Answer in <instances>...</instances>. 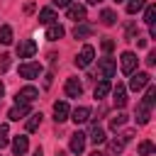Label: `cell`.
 Returning <instances> with one entry per match:
<instances>
[{
    "instance_id": "obj_1",
    "label": "cell",
    "mask_w": 156,
    "mask_h": 156,
    "mask_svg": "<svg viewBox=\"0 0 156 156\" xmlns=\"http://www.w3.org/2000/svg\"><path fill=\"white\" fill-rule=\"evenodd\" d=\"M115 71H117V61H115V58L105 56V58H100V61H98V73H100V78L110 80V78L115 76Z\"/></svg>"
},
{
    "instance_id": "obj_2",
    "label": "cell",
    "mask_w": 156,
    "mask_h": 156,
    "mask_svg": "<svg viewBox=\"0 0 156 156\" xmlns=\"http://www.w3.org/2000/svg\"><path fill=\"white\" fill-rule=\"evenodd\" d=\"M37 98H39V90H37L34 85H24V88L17 90V95H15L17 105H29V102H34Z\"/></svg>"
},
{
    "instance_id": "obj_3",
    "label": "cell",
    "mask_w": 156,
    "mask_h": 156,
    "mask_svg": "<svg viewBox=\"0 0 156 156\" xmlns=\"http://www.w3.org/2000/svg\"><path fill=\"white\" fill-rule=\"evenodd\" d=\"M136 54L134 51H124L122 56H119V68H122V73H127V76H132L134 73V68H136Z\"/></svg>"
},
{
    "instance_id": "obj_4",
    "label": "cell",
    "mask_w": 156,
    "mask_h": 156,
    "mask_svg": "<svg viewBox=\"0 0 156 156\" xmlns=\"http://www.w3.org/2000/svg\"><path fill=\"white\" fill-rule=\"evenodd\" d=\"M93 58H95V49H93L90 44H85V46L80 49V54L76 56V66H78V68H88V66L93 63Z\"/></svg>"
},
{
    "instance_id": "obj_5",
    "label": "cell",
    "mask_w": 156,
    "mask_h": 156,
    "mask_svg": "<svg viewBox=\"0 0 156 156\" xmlns=\"http://www.w3.org/2000/svg\"><path fill=\"white\" fill-rule=\"evenodd\" d=\"M34 54H37V41L34 39H22L17 44V56L20 58H32Z\"/></svg>"
},
{
    "instance_id": "obj_6",
    "label": "cell",
    "mask_w": 156,
    "mask_h": 156,
    "mask_svg": "<svg viewBox=\"0 0 156 156\" xmlns=\"http://www.w3.org/2000/svg\"><path fill=\"white\" fill-rule=\"evenodd\" d=\"M20 76L22 78H39L41 76V63H37V61L20 63Z\"/></svg>"
},
{
    "instance_id": "obj_7",
    "label": "cell",
    "mask_w": 156,
    "mask_h": 156,
    "mask_svg": "<svg viewBox=\"0 0 156 156\" xmlns=\"http://www.w3.org/2000/svg\"><path fill=\"white\" fill-rule=\"evenodd\" d=\"M149 83H151V76H149L146 71L132 73V78H129V88H132V90H141V88H146Z\"/></svg>"
},
{
    "instance_id": "obj_8",
    "label": "cell",
    "mask_w": 156,
    "mask_h": 156,
    "mask_svg": "<svg viewBox=\"0 0 156 156\" xmlns=\"http://www.w3.org/2000/svg\"><path fill=\"white\" fill-rule=\"evenodd\" d=\"M68 115H71V107H68V102L66 100H61V102H54V119L61 124V122H66L68 119Z\"/></svg>"
},
{
    "instance_id": "obj_9",
    "label": "cell",
    "mask_w": 156,
    "mask_h": 156,
    "mask_svg": "<svg viewBox=\"0 0 156 156\" xmlns=\"http://www.w3.org/2000/svg\"><path fill=\"white\" fill-rule=\"evenodd\" d=\"M66 15H68V20H73V22H83V20H85V7L78 5V2H71V5L66 7Z\"/></svg>"
},
{
    "instance_id": "obj_10",
    "label": "cell",
    "mask_w": 156,
    "mask_h": 156,
    "mask_svg": "<svg viewBox=\"0 0 156 156\" xmlns=\"http://www.w3.org/2000/svg\"><path fill=\"white\" fill-rule=\"evenodd\" d=\"M27 149H29V139L24 134H17L12 139V154L15 156H22V154H27Z\"/></svg>"
},
{
    "instance_id": "obj_11",
    "label": "cell",
    "mask_w": 156,
    "mask_h": 156,
    "mask_svg": "<svg viewBox=\"0 0 156 156\" xmlns=\"http://www.w3.org/2000/svg\"><path fill=\"white\" fill-rule=\"evenodd\" d=\"M112 95H115V98H112V100H115V107L122 110V107L127 105V88H124L122 83H117V85L112 88Z\"/></svg>"
},
{
    "instance_id": "obj_12",
    "label": "cell",
    "mask_w": 156,
    "mask_h": 156,
    "mask_svg": "<svg viewBox=\"0 0 156 156\" xmlns=\"http://www.w3.org/2000/svg\"><path fill=\"white\" fill-rule=\"evenodd\" d=\"M90 115H93V112H90V107L80 105V107H76V110H73V112H71L68 117H71V119H73L76 124H83V122H88V119H90Z\"/></svg>"
},
{
    "instance_id": "obj_13",
    "label": "cell",
    "mask_w": 156,
    "mask_h": 156,
    "mask_svg": "<svg viewBox=\"0 0 156 156\" xmlns=\"http://www.w3.org/2000/svg\"><path fill=\"white\" fill-rule=\"evenodd\" d=\"M71 151L78 156V154H83V149H85V134L83 132H76V134H71Z\"/></svg>"
},
{
    "instance_id": "obj_14",
    "label": "cell",
    "mask_w": 156,
    "mask_h": 156,
    "mask_svg": "<svg viewBox=\"0 0 156 156\" xmlns=\"http://www.w3.org/2000/svg\"><path fill=\"white\" fill-rule=\"evenodd\" d=\"M80 93H83V83L78 78H68L66 80V95L68 98H80Z\"/></svg>"
},
{
    "instance_id": "obj_15",
    "label": "cell",
    "mask_w": 156,
    "mask_h": 156,
    "mask_svg": "<svg viewBox=\"0 0 156 156\" xmlns=\"http://www.w3.org/2000/svg\"><path fill=\"white\" fill-rule=\"evenodd\" d=\"M93 32H95L93 24H88V22H78L76 29H73V37H76V39H85V37H90Z\"/></svg>"
},
{
    "instance_id": "obj_16",
    "label": "cell",
    "mask_w": 156,
    "mask_h": 156,
    "mask_svg": "<svg viewBox=\"0 0 156 156\" xmlns=\"http://www.w3.org/2000/svg\"><path fill=\"white\" fill-rule=\"evenodd\" d=\"M29 115V105H15L10 112H7V117L12 119V122H20V119H24Z\"/></svg>"
},
{
    "instance_id": "obj_17",
    "label": "cell",
    "mask_w": 156,
    "mask_h": 156,
    "mask_svg": "<svg viewBox=\"0 0 156 156\" xmlns=\"http://www.w3.org/2000/svg\"><path fill=\"white\" fill-rule=\"evenodd\" d=\"M63 34H66V29H63V27H61L58 22L49 24V29H46V39H49V41H58V39L63 37Z\"/></svg>"
},
{
    "instance_id": "obj_18",
    "label": "cell",
    "mask_w": 156,
    "mask_h": 156,
    "mask_svg": "<svg viewBox=\"0 0 156 156\" xmlns=\"http://www.w3.org/2000/svg\"><path fill=\"white\" fill-rule=\"evenodd\" d=\"M85 139H90L93 144H102L107 136H105V129H102L100 124H93V127H90V134H88Z\"/></svg>"
},
{
    "instance_id": "obj_19",
    "label": "cell",
    "mask_w": 156,
    "mask_h": 156,
    "mask_svg": "<svg viewBox=\"0 0 156 156\" xmlns=\"http://www.w3.org/2000/svg\"><path fill=\"white\" fill-rule=\"evenodd\" d=\"M149 117H151V107H146L144 102H139V107H136V124H146Z\"/></svg>"
},
{
    "instance_id": "obj_20",
    "label": "cell",
    "mask_w": 156,
    "mask_h": 156,
    "mask_svg": "<svg viewBox=\"0 0 156 156\" xmlns=\"http://www.w3.org/2000/svg\"><path fill=\"white\" fill-rule=\"evenodd\" d=\"M54 20H56L54 7H44V10H39V22H41V24H54Z\"/></svg>"
},
{
    "instance_id": "obj_21",
    "label": "cell",
    "mask_w": 156,
    "mask_h": 156,
    "mask_svg": "<svg viewBox=\"0 0 156 156\" xmlns=\"http://www.w3.org/2000/svg\"><path fill=\"white\" fill-rule=\"evenodd\" d=\"M100 22H102L105 27H112V24L117 22V12H115V10H102V12H100Z\"/></svg>"
},
{
    "instance_id": "obj_22",
    "label": "cell",
    "mask_w": 156,
    "mask_h": 156,
    "mask_svg": "<svg viewBox=\"0 0 156 156\" xmlns=\"http://www.w3.org/2000/svg\"><path fill=\"white\" fill-rule=\"evenodd\" d=\"M110 90H112L110 80H105V78H102V80H100V83L95 85V98H98V100H102V98H105V95H107Z\"/></svg>"
},
{
    "instance_id": "obj_23",
    "label": "cell",
    "mask_w": 156,
    "mask_h": 156,
    "mask_svg": "<svg viewBox=\"0 0 156 156\" xmlns=\"http://www.w3.org/2000/svg\"><path fill=\"white\" fill-rule=\"evenodd\" d=\"M141 102H144L146 107H154V105H156V88H154L151 83L146 85V95H144V100H141Z\"/></svg>"
},
{
    "instance_id": "obj_24",
    "label": "cell",
    "mask_w": 156,
    "mask_h": 156,
    "mask_svg": "<svg viewBox=\"0 0 156 156\" xmlns=\"http://www.w3.org/2000/svg\"><path fill=\"white\" fill-rule=\"evenodd\" d=\"M39 124H41V112H34V115H29V119H27V132H37L39 129Z\"/></svg>"
},
{
    "instance_id": "obj_25",
    "label": "cell",
    "mask_w": 156,
    "mask_h": 156,
    "mask_svg": "<svg viewBox=\"0 0 156 156\" xmlns=\"http://www.w3.org/2000/svg\"><path fill=\"white\" fill-rule=\"evenodd\" d=\"M136 151H139V156H151V154L156 151V146H154V144H151L149 139H144V141H139Z\"/></svg>"
},
{
    "instance_id": "obj_26",
    "label": "cell",
    "mask_w": 156,
    "mask_h": 156,
    "mask_svg": "<svg viewBox=\"0 0 156 156\" xmlns=\"http://www.w3.org/2000/svg\"><path fill=\"white\" fill-rule=\"evenodd\" d=\"M144 7H146V0H127V12L129 15H136Z\"/></svg>"
},
{
    "instance_id": "obj_27",
    "label": "cell",
    "mask_w": 156,
    "mask_h": 156,
    "mask_svg": "<svg viewBox=\"0 0 156 156\" xmlns=\"http://www.w3.org/2000/svg\"><path fill=\"white\" fill-rule=\"evenodd\" d=\"M107 149H110V154H122V149H124V141H122V136L117 139H110V144H107Z\"/></svg>"
},
{
    "instance_id": "obj_28",
    "label": "cell",
    "mask_w": 156,
    "mask_h": 156,
    "mask_svg": "<svg viewBox=\"0 0 156 156\" xmlns=\"http://www.w3.org/2000/svg\"><path fill=\"white\" fill-rule=\"evenodd\" d=\"M0 44H12V27L10 24L0 27Z\"/></svg>"
},
{
    "instance_id": "obj_29",
    "label": "cell",
    "mask_w": 156,
    "mask_h": 156,
    "mask_svg": "<svg viewBox=\"0 0 156 156\" xmlns=\"http://www.w3.org/2000/svg\"><path fill=\"white\" fill-rule=\"evenodd\" d=\"M7 141H10V129H7V124H0V149H5Z\"/></svg>"
},
{
    "instance_id": "obj_30",
    "label": "cell",
    "mask_w": 156,
    "mask_h": 156,
    "mask_svg": "<svg viewBox=\"0 0 156 156\" xmlns=\"http://www.w3.org/2000/svg\"><path fill=\"white\" fill-rule=\"evenodd\" d=\"M154 17H156V7H154V5H146V10H144V22H146V24H154Z\"/></svg>"
},
{
    "instance_id": "obj_31",
    "label": "cell",
    "mask_w": 156,
    "mask_h": 156,
    "mask_svg": "<svg viewBox=\"0 0 156 156\" xmlns=\"http://www.w3.org/2000/svg\"><path fill=\"white\" fill-rule=\"evenodd\" d=\"M124 122H127V115H124V112H119V115H115V117L110 119V127H112V129H117V127H122Z\"/></svg>"
},
{
    "instance_id": "obj_32",
    "label": "cell",
    "mask_w": 156,
    "mask_h": 156,
    "mask_svg": "<svg viewBox=\"0 0 156 156\" xmlns=\"http://www.w3.org/2000/svg\"><path fill=\"white\" fill-rule=\"evenodd\" d=\"M100 46H102V51H105V54H110V51H112V49H115V41H112V39H110V37H105V39H102V41H100Z\"/></svg>"
},
{
    "instance_id": "obj_33",
    "label": "cell",
    "mask_w": 156,
    "mask_h": 156,
    "mask_svg": "<svg viewBox=\"0 0 156 156\" xmlns=\"http://www.w3.org/2000/svg\"><path fill=\"white\" fill-rule=\"evenodd\" d=\"M10 68V56L7 54H0V73H5Z\"/></svg>"
},
{
    "instance_id": "obj_34",
    "label": "cell",
    "mask_w": 156,
    "mask_h": 156,
    "mask_svg": "<svg viewBox=\"0 0 156 156\" xmlns=\"http://www.w3.org/2000/svg\"><path fill=\"white\" fill-rule=\"evenodd\" d=\"M134 37H136V27L129 24V27H127V39H134Z\"/></svg>"
},
{
    "instance_id": "obj_35",
    "label": "cell",
    "mask_w": 156,
    "mask_h": 156,
    "mask_svg": "<svg viewBox=\"0 0 156 156\" xmlns=\"http://www.w3.org/2000/svg\"><path fill=\"white\" fill-rule=\"evenodd\" d=\"M146 63H149V66H154V63H156V51H149V56H146Z\"/></svg>"
},
{
    "instance_id": "obj_36",
    "label": "cell",
    "mask_w": 156,
    "mask_h": 156,
    "mask_svg": "<svg viewBox=\"0 0 156 156\" xmlns=\"http://www.w3.org/2000/svg\"><path fill=\"white\" fill-rule=\"evenodd\" d=\"M71 2H73V0H54V5H56V7H68Z\"/></svg>"
},
{
    "instance_id": "obj_37",
    "label": "cell",
    "mask_w": 156,
    "mask_h": 156,
    "mask_svg": "<svg viewBox=\"0 0 156 156\" xmlns=\"http://www.w3.org/2000/svg\"><path fill=\"white\" fill-rule=\"evenodd\" d=\"M149 34H151V39H156V24H149Z\"/></svg>"
},
{
    "instance_id": "obj_38",
    "label": "cell",
    "mask_w": 156,
    "mask_h": 156,
    "mask_svg": "<svg viewBox=\"0 0 156 156\" xmlns=\"http://www.w3.org/2000/svg\"><path fill=\"white\" fill-rule=\"evenodd\" d=\"M88 5H98V2H102V0H85Z\"/></svg>"
},
{
    "instance_id": "obj_39",
    "label": "cell",
    "mask_w": 156,
    "mask_h": 156,
    "mask_svg": "<svg viewBox=\"0 0 156 156\" xmlns=\"http://www.w3.org/2000/svg\"><path fill=\"white\" fill-rule=\"evenodd\" d=\"M5 95V85H2V80H0V98Z\"/></svg>"
},
{
    "instance_id": "obj_40",
    "label": "cell",
    "mask_w": 156,
    "mask_h": 156,
    "mask_svg": "<svg viewBox=\"0 0 156 156\" xmlns=\"http://www.w3.org/2000/svg\"><path fill=\"white\" fill-rule=\"evenodd\" d=\"M34 156H44V151H41V149H37V151H34Z\"/></svg>"
},
{
    "instance_id": "obj_41",
    "label": "cell",
    "mask_w": 156,
    "mask_h": 156,
    "mask_svg": "<svg viewBox=\"0 0 156 156\" xmlns=\"http://www.w3.org/2000/svg\"><path fill=\"white\" fill-rule=\"evenodd\" d=\"M90 156H105V154H102V151H93Z\"/></svg>"
},
{
    "instance_id": "obj_42",
    "label": "cell",
    "mask_w": 156,
    "mask_h": 156,
    "mask_svg": "<svg viewBox=\"0 0 156 156\" xmlns=\"http://www.w3.org/2000/svg\"><path fill=\"white\" fill-rule=\"evenodd\" d=\"M56 156H66V154H63V151H56Z\"/></svg>"
},
{
    "instance_id": "obj_43",
    "label": "cell",
    "mask_w": 156,
    "mask_h": 156,
    "mask_svg": "<svg viewBox=\"0 0 156 156\" xmlns=\"http://www.w3.org/2000/svg\"><path fill=\"white\" fill-rule=\"evenodd\" d=\"M115 2H124V0H115Z\"/></svg>"
}]
</instances>
